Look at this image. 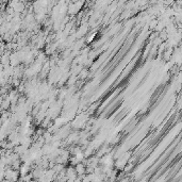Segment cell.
Segmentation results:
<instances>
[]
</instances>
